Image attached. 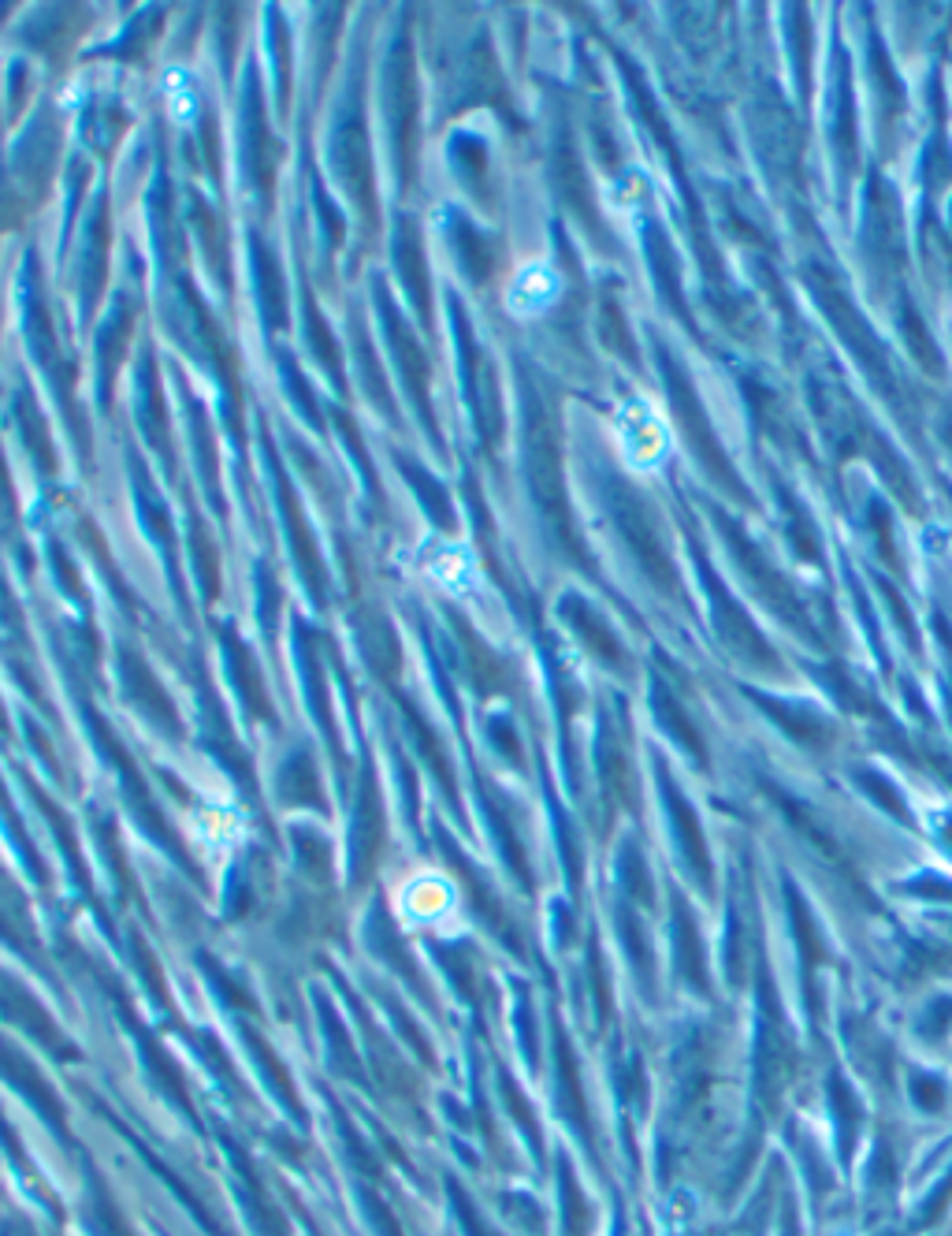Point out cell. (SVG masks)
I'll use <instances>...</instances> for the list:
<instances>
[{
    "label": "cell",
    "instance_id": "obj_3",
    "mask_svg": "<svg viewBox=\"0 0 952 1236\" xmlns=\"http://www.w3.org/2000/svg\"><path fill=\"white\" fill-rule=\"evenodd\" d=\"M648 242H651V268H655V276H659L662 294H667V299L674 302V310L681 313V317H685L688 310H685V302H681V294H677V257L670 254L662 231H651Z\"/></svg>",
    "mask_w": 952,
    "mask_h": 1236
},
{
    "label": "cell",
    "instance_id": "obj_2",
    "mask_svg": "<svg viewBox=\"0 0 952 1236\" xmlns=\"http://www.w3.org/2000/svg\"><path fill=\"white\" fill-rule=\"evenodd\" d=\"M811 291H815V299L823 302L826 317L837 325V332H841V339L855 351V358H860V362L871 369L875 384H878V388H886V391H893V380H889V369H886V354H881L878 339L871 336V328L860 320V313H855V310L849 306V299H845V294L837 291V287L829 283L826 276H818V273H811Z\"/></svg>",
    "mask_w": 952,
    "mask_h": 1236
},
{
    "label": "cell",
    "instance_id": "obj_4",
    "mask_svg": "<svg viewBox=\"0 0 952 1236\" xmlns=\"http://www.w3.org/2000/svg\"><path fill=\"white\" fill-rule=\"evenodd\" d=\"M837 142H841V153H845V164H855V127H852V86H849V72L841 67V78H837Z\"/></svg>",
    "mask_w": 952,
    "mask_h": 1236
},
{
    "label": "cell",
    "instance_id": "obj_1",
    "mask_svg": "<svg viewBox=\"0 0 952 1236\" xmlns=\"http://www.w3.org/2000/svg\"><path fill=\"white\" fill-rule=\"evenodd\" d=\"M662 365H667V388H670V399H674V414H677V421H681V432H685L688 447L696 451V458L703 463L707 474H711L719 484H726V489L740 500V495H745L748 489L740 484V477L733 474L726 451H722L719 440H714V429H711V421H707L703 403L696 399V391H693V384H688L685 373H681L677 365L667 358V354H662Z\"/></svg>",
    "mask_w": 952,
    "mask_h": 1236
},
{
    "label": "cell",
    "instance_id": "obj_5",
    "mask_svg": "<svg viewBox=\"0 0 952 1236\" xmlns=\"http://www.w3.org/2000/svg\"><path fill=\"white\" fill-rule=\"evenodd\" d=\"M901 325H904V336H907V343H912V354H915V358L927 365L930 373H941V354H938V346H934L930 332H927V328H923L919 313L907 306V302H904V317H901Z\"/></svg>",
    "mask_w": 952,
    "mask_h": 1236
}]
</instances>
